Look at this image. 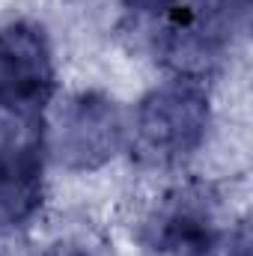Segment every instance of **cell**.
<instances>
[{
    "label": "cell",
    "instance_id": "3957f363",
    "mask_svg": "<svg viewBox=\"0 0 253 256\" xmlns=\"http://www.w3.org/2000/svg\"><path fill=\"white\" fill-rule=\"evenodd\" d=\"M126 140L128 131L116 102L102 92H80L60 114L54 146L63 167L96 170L116 158Z\"/></svg>",
    "mask_w": 253,
    "mask_h": 256
},
{
    "label": "cell",
    "instance_id": "277c9868",
    "mask_svg": "<svg viewBox=\"0 0 253 256\" xmlns=\"http://www.w3.org/2000/svg\"><path fill=\"white\" fill-rule=\"evenodd\" d=\"M57 90V68L48 36L33 21L0 27V98L48 110Z\"/></svg>",
    "mask_w": 253,
    "mask_h": 256
},
{
    "label": "cell",
    "instance_id": "5b68a950",
    "mask_svg": "<svg viewBox=\"0 0 253 256\" xmlns=\"http://www.w3.org/2000/svg\"><path fill=\"white\" fill-rule=\"evenodd\" d=\"M146 244L158 256H208L218 244V226L208 202L188 191L170 196L149 220Z\"/></svg>",
    "mask_w": 253,
    "mask_h": 256
},
{
    "label": "cell",
    "instance_id": "8992f818",
    "mask_svg": "<svg viewBox=\"0 0 253 256\" xmlns=\"http://www.w3.org/2000/svg\"><path fill=\"white\" fill-rule=\"evenodd\" d=\"M48 256H92V254L84 250V248H74V244H57Z\"/></svg>",
    "mask_w": 253,
    "mask_h": 256
},
{
    "label": "cell",
    "instance_id": "7a4b0ae2",
    "mask_svg": "<svg viewBox=\"0 0 253 256\" xmlns=\"http://www.w3.org/2000/svg\"><path fill=\"white\" fill-rule=\"evenodd\" d=\"M45 110L0 98V224L30 220L45 191Z\"/></svg>",
    "mask_w": 253,
    "mask_h": 256
},
{
    "label": "cell",
    "instance_id": "6da1fadb",
    "mask_svg": "<svg viewBox=\"0 0 253 256\" xmlns=\"http://www.w3.org/2000/svg\"><path fill=\"white\" fill-rule=\"evenodd\" d=\"M208 122L212 102L206 84L176 74L140 98L131 122V149L152 167L179 164L202 146Z\"/></svg>",
    "mask_w": 253,
    "mask_h": 256
}]
</instances>
